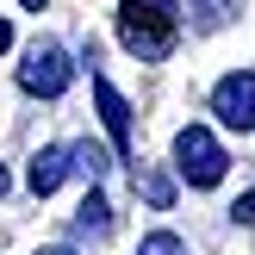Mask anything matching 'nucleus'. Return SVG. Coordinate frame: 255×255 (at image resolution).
Masks as SVG:
<instances>
[{
  "label": "nucleus",
  "instance_id": "1",
  "mask_svg": "<svg viewBox=\"0 0 255 255\" xmlns=\"http://www.w3.org/2000/svg\"><path fill=\"white\" fill-rule=\"evenodd\" d=\"M119 44L137 62H168L181 44V0H119Z\"/></svg>",
  "mask_w": 255,
  "mask_h": 255
},
{
  "label": "nucleus",
  "instance_id": "2",
  "mask_svg": "<svg viewBox=\"0 0 255 255\" xmlns=\"http://www.w3.org/2000/svg\"><path fill=\"white\" fill-rule=\"evenodd\" d=\"M224 168H231V156H224V143L206 125H187V131L174 137V174H181L187 187H218Z\"/></svg>",
  "mask_w": 255,
  "mask_h": 255
},
{
  "label": "nucleus",
  "instance_id": "3",
  "mask_svg": "<svg viewBox=\"0 0 255 255\" xmlns=\"http://www.w3.org/2000/svg\"><path fill=\"white\" fill-rule=\"evenodd\" d=\"M69 81H75L69 50H62L56 37H37V44L25 50V62H19V87H25V94H37V100H56Z\"/></svg>",
  "mask_w": 255,
  "mask_h": 255
},
{
  "label": "nucleus",
  "instance_id": "4",
  "mask_svg": "<svg viewBox=\"0 0 255 255\" xmlns=\"http://www.w3.org/2000/svg\"><path fill=\"white\" fill-rule=\"evenodd\" d=\"M212 112H218V125H231V131H255V75L249 69L224 75V81L212 87Z\"/></svg>",
  "mask_w": 255,
  "mask_h": 255
},
{
  "label": "nucleus",
  "instance_id": "5",
  "mask_svg": "<svg viewBox=\"0 0 255 255\" xmlns=\"http://www.w3.org/2000/svg\"><path fill=\"white\" fill-rule=\"evenodd\" d=\"M94 100H100V119H106V131H112V149L131 156V106H125V94L106 75H94Z\"/></svg>",
  "mask_w": 255,
  "mask_h": 255
},
{
  "label": "nucleus",
  "instance_id": "6",
  "mask_svg": "<svg viewBox=\"0 0 255 255\" xmlns=\"http://www.w3.org/2000/svg\"><path fill=\"white\" fill-rule=\"evenodd\" d=\"M62 174H69V149H62V143H44V149L31 156V168H25V187L44 199V193L62 187Z\"/></svg>",
  "mask_w": 255,
  "mask_h": 255
},
{
  "label": "nucleus",
  "instance_id": "7",
  "mask_svg": "<svg viewBox=\"0 0 255 255\" xmlns=\"http://www.w3.org/2000/svg\"><path fill=\"white\" fill-rule=\"evenodd\" d=\"M106 231H112V206H106L100 187H87V199L75 206V237H81V243H100Z\"/></svg>",
  "mask_w": 255,
  "mask_h": 255
},
{
  "label": "nucleus",
  "instance_id": "8",
  "mask_svg": "<svg viewBox=\"0 0 255 255\" xmlns=\"http://www.w3.org/2000/svg\"><path fill=\"white\" fill-rule=\"evenodd\" d=\"M106 168H112V156H106L100 143H87V137H81V143H69V174H81V181H100Z\"/></svg>",
  "mask_w": 255,
  "mask_h": 255
},
{
  "label": "nucleus",
  "instance_id": "9",
  "mask_svg": "<svg viewBox=\"0 0 255 255\" xmlns=\"http://www.w3.org/2000/svg\"><path fill=\"white\" fill-rule=\"evenodd\" d=\"M237 6H243V0H193V25L199 31H218V25L237 19Z\"/></svg>",
  "mask_w": 255,
  "mask_h": 255
},
{
  "label": "nucleus",
  "instance_id": "10",
  "mask_svg": "<svg viewBox=\"0 0 255 255\" xmlns=\"http://www.w3.org/2000/svg\"><path fill=\"white\" fill-rule=\"evenodd\" d=\"M137 255H187V243H181L174 231H149L143 243H137Z\"/></svg>",
  "mask_w": 255,
  "mask_h": 255
},
{
  "label": "nucleus",
  "instance_id": "11",
  "mask_svg": "<svg viewBox=\"0 0 255 255\" xmlns=\"http://www.w3.org/2000/svg\"><path fill=\"white\" fill-rule=\"evenodd\" d=\"M231 218H237V224H255V193L237 199V206H231Z\"/></svg>",
  "mask_w": 255,
  "mask_h": 255
},
{
  "label": "nucleus",
  "instance_id": "12",
  "mask_svg": "<svg viewBox=\"0 0 255 255\" xmlns=\"http://www.w3.org/2000/svg\"><path fill=\"white\" fill-rule=\"evenodd\" d=\"M6 44H12V25H6V19H0V50H6Z\"/></svg>",
  "mask_w": 255,
  "mask_h": 255
},
{
  "label": "nucleus",
  "instance_id": "13",
  "mask_svg": "<svg viewBox=\"0 0 255 255\" xmlns=\"http://www.w3.org/2000/svg\"><path fill=\"white\" fill-rule=\"evenodd\" d=\"M19 6H25V12H37V6H44V0H19Z\"/></svg>",
  "mask_w": 255,
  "mask_h": 255
},
{
  "label": "nucleus",
  "instance_id": "14",
  "mask_svg": "<svg viewBox=\"0 0 255 255\" xmlns=\"http://www.w3.org/2000/svg\"><path fill=\"white\" fill-rule=\"evenodd\" d=\"M37 255H75V249H37Z\"/></svg>",
  "mask_w": 255,
  "mask_h": 255
},
{
  "label": "nucleus",
  "instance_id": "15",
  "mask_svg": "<svg viewBox=\"0 0 255 255\" xmlns=\"http://www.w3.org/2000/svg\"><path fill=\"white\" fill-rule=\"evenodd\" d=\"M0 199H6V168H0Z\"/></svg>",
  "mask_w": 255,
  "mask_h": 255
}]
</instances>
